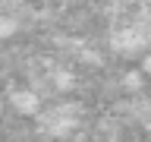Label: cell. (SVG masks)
<instances>
[{"instance_id":"6da1fadb","label":"cell","mask_w":151,"mask_h":142,"mask_svg":"<svg viewBox=\"0 0 151 142\" xmlns=\"http://www.w3.org/2000/svg\"><path fill=\"white\" fill-rule=\"evenodd\" d=\"M79 126V111L76 104H57L50 111L41 114V130L50 133V136H69V133Z\"/></svg>"},{"instance_id":"7a4b0ae2","label":"cell","mask_w":151,"mask_h":142,"mask_svg":"<svg viewBox=\"0 0 151 142\" xmlns=\"http://www.w3.org/2000/svg\"><path fill=\"white\" fill-rule=\"evenodd\" d=\"M148 44H151L148 35L142 28H135V25H129V28H123V32L113 35V51L116 54H126V57H132L135 51H142V47H148Z\"/></svg>"},{"instance_id":"3957f363","label":"cell","mask_w":151,"mask_h":142,"mask_svg":"<svg viewBox=\"0 0 151 142\" xmlns=\"http://www.w3.org/2000/svg\"><path fill=\"white\" fill-rule=\"evenodd\" d=\"M9 104H13V111L22 114V117H35V114L41 111V98H38V92H32V88H13V92H9Z\"/></svg>"},{"instance_id":"277c9868","label":"cell","mask_w":151,"mask_h":142,"mask_svg":"<svg viewBox=\"0 0 151 142\" xmlns=\"http://www.w3.org/2000/svg\"><path fill=\"white\" fill-rule=\"evenodd\" d=\"M19 32V22L13 16H6V13H0V41H6V38H13Z\"/></svg>"},{"instance_id":"5b68a950","label":"cell","mask_w":151,"mask_h":142,"mask_svg":"<svg viewBox=\"0 0 151 142\" xmlns=\"http://www.w3.org/2000/svg\"><path fill=\"white\" fill-rule=\"evenodd\" d=\"M145 73H151V57H145Z\"/></svg>"}]
</instances>
